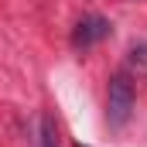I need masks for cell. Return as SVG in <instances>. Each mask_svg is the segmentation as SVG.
<instances>
[{"label":"cell","instance_id":"cell-1","mask_svg":"<svg viewBox=\"0 0 147 147\" xmlns=\"http://www.w3.org/2000/svg\"><path fill=\"white\" fill-rule=\"evenodd\" d=\"M134 113V82L127 72H116L110 79V92H106V120L110 127H123Z\"/></svg>","mask_w":147,"mask_h":147},{"label":"cell","instance_id":"cell-2","mask_svg":"<svg viewBox=\"0 0 147 147\" xmlns=\"http://www.w3.org/2000/svg\"><path fill=\"white\" fill-rule=\"evenodd\" d=\"M106 34H110V21L99 17V14H89V17H82V21L75 24L72 45H75V48H92L96 41H103Z\"/></svg>","mask_w":147,"mask_h":147},{"label":"cell","instance_id":"cell-3","mask_svg":"<svg viewBox=\"0 0 147 147\" xmlns=\"http://www.w3.org/2000/svg\"><path fill=\"white\" fill-rule=\"evenodd\" d=\"M38 147H58V134H55V120L41 116V130H38Z\"/></svg>","mask_w":147,"mask_h":147},{"label":"cell","instance_id":"cell-4","mask_svg":"<svg viewBox=\"0 0 147 147\" xmlns=\"http://www.w3.org/2000/svg\"><path fill=\"white\" fill-rule=\"evenodd\" d=\"M147 58V48L144 45H140V48H134V51H130V62H134V65H140V62H144Z\"/></svg>","mask_w":147,"mask_h":147},{"label":"cell","instance_id":"cell-5","mask_svg":"<svg viewBox=\"0 0 147 147\" xmlns=\"http://www.w3.org/2000/svg\"><path fill=\"white\" fill-rule=\"evenodd\" d=\"M79 147H82V144H79Z\"/></svg>","mask_w":147,"mask_h":147}]
</instances>
